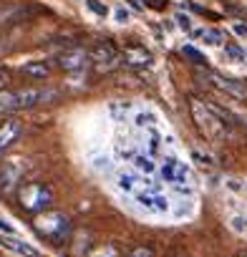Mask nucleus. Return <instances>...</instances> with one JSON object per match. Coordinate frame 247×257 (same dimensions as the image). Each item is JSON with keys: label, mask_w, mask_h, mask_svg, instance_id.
I'll use <instances>...</instances> for the list:
<instances>
[{"label": "nucleus", "mask_w": 247, "mask_h": 257, "mask_svg": "<svg viewBox=\"0 0 247 257\" xmlns=\"http://www.w3.org/2000/svg\"><path fill=\"white\" fill-rule=\"evenodd\" d=\"M154 123V113H137L134 116V126H139V128H144V126H152Z\"/></svg>", "instance_id": "6ab92c4d"}, {"label": "nucleus", "mask_w": 247, "mask_h": 257, "mask_svg": "<svg viewBox=\"0 0 247 257\" xmlns=\"http://www.w3.org/2000/svg\"><path fill=\"white\" fill-rule=\"evenodd\" d=\"M21 132H23V126H21L18 118H8V121L0 123V157H3V154L18 142Z\"/></svg>", "instance_id": "0eeeda50"}, {"label": "nucleus", "mask_w": 247, "mask_h": 257, "mask_svg": "<svg viewBox=\"0 0 247 257\" xmlns=\"http://www.w3.org/2000/svg\"><path fill=\"white\" fill-rule=\"evenodd\" d=\"M232 229L244 232V229H247V219H244V217H234V219H232Z\"/></svg>", "instance_id": "bb28decb"}, {"label": "nucleus", "mask_w": 247, "mask_h": 257, "mask_svg": "<svg viewBox=\"0 0 247 257\" xmlns=\"http://www.w3.org/2000/svg\"><path fill=\"white\" fill-rule=\"evenodd\" d=\"M21 71H23V76H28V78H33V81H43V78L51 76V66H48L46 61H31V63H26Z\"/></svg>", "instance_id": "f8f14e48"}, {"label": "nucleus", "mask_w": 247, "mask_h": 257, "mask_svg": "<svg viewBox=\"0 0 247 257\" xmlns=\"http://www.w3.org/2000/svg\"><path fill=\"white\" fill-rule=\"evenodd\" d=\"M234 33H237V36H247V26L237 23V26H234Z\"/></svg>", "instance_id": "7c9ffc66"}, {"label": "nucleus", "mask_w": 247, "mask_h": 257, "mask_svg": "<svg viewBox=\"0 0 247 257\" xmlns=\"http://www.w3.org/2000/svg\"><path fill=\"white\" fill-rule=\"evenodd\" d=\"M129 257H154V254H152V249H149V247H137Z\"/></svg>", "instance_id": "cd10ccee"}, {"label": "nucleus", "mask_w": 247, "mask_h": 257, "mask_svg": "<svg viewBox=\"0 0 247 257\" xmlns=\"http://www.w3.org/2000/svg\"><path fill=\"white\" fill-rule=\"evenodd\" d=\"M18 199H21V207H23L26 212L38 214V212H43V209L51 207L53 192H51V187H46L43 182H28V184L21 187Z\"/></svg>", "instance_id": "7ed1b4c3"}, {"label": "nucleus", "mask_w": 247, "mask_h": 257, "mask_svg": "<svg viewBox=\"0 0 247 257\" xmlns=\"http://www.w3.org/2000/svg\"><path fill=\"white\" fill-rule=\"evenodd\" d=\"M33 227L43 239H48L53 244H63L71 234V219L63 212H38Z\"/></svg>", "instance_id": "f257e3e1"}, {"label": "nucleus", "mask_w": 247, "mask_h": 257, "mask_svg": "<svg viewBox=\"0 0 247 257\" xmlns=\"http://www.w3.org/2000/svg\"><path fill=\"white\" fill-rule=\"evenodd\" d=\"M137 202H139V207H144L147 212H154V199H152V194H137Z\"/></svg>", "instance_id": "b1692460"}, {"label": "nucleus", "mask_w": 247, "mask_h": 257, "mask_svg": "<svg viewBox=\"0 0 247 257\" xmlns=\"http://www.w3.org/2000/svg\"><path fill=\"white\" fill-rule=\"evenodd\" d=\"M147 149H149V157L157 159L162 154V134L154 132V128H149V137H147Z\"/></svg>", "instance_id": "f3484780"}, {"label": "nucleus", "mask_w": 247, "mask_h": 257, "mask_svg": "<svg viewBox=\"0 0 247 257\" xmlns=\"http://www.w3.org/2000/svg\"><path fill=\"white\" fill-rule=\"evenodd\" d=\"M3 81H6V76H3V73H0V83H3Z\"/></svg>", "instance_id": "2f4dec72"}, {"label": "nucleus", "mask_w": 247, "mask_h": 257, "mask_svg": "<svg viewBox=\"0 0 247 257\" xmlns=\"http://www.w3.org/2000/svg\"><path fill=\"white\" fill-rule=\"evenodd\" d=\"M86 63H88V51H83V48H71L58 56V66L63 71H81Z\"/></svg>", "instance_id": "6e6552de"}, {"label": "nucleus", "mask_w": 247, "mask_h": 257, "mask_svg": "<svg viewBox=\"0 0 247 257\" xmlns=\"http://www.w3.org/2000/svg\"><path fill=\"white\" fill-rule=\"evenodd\" d=\"M11 111H18V106H16V91H0V116H6Z\"/></svg>", "instance_id": "dca6fc26"}, {"label": "nucleus", "mask_w": 247, "mask_h": 257, "mask_svg": "<svg viewBox=\"0 0 247 257\" xmlns=\"http://www.w3.org/2000/svg\"><path fill=\"white\" fill-rule=\"evenodd\" d=\"M192 157H194V159H197L199 164H212V159H209V157H202L199 152H192Z\"/></svg>", "instance_id": "c756f323"}, {"label": "nucleus", "mask_w": 247, "mask_h": 257, "mask_svg": "<svg viewBox=\"0 0 247 257\" xmlns=\"http://www.w3.org/2000/svg\"><path fill=\"white\" fill-rule=\"evenodd\" d=\"M48 98H56L53 91H43V88H23V91H16V106L18 108H33Z\"/></svg>", "instance_id": "423d86ee"}, {"label": "nucleus", "mask_w": 247, "mask_h": 257, "mask_svg": "<svg viewBox=\"0 0 247 257\" xmlns=\"http://www.w3.org/2000/svg\"><path fill=\"white\" fill-rule=\"evenodd\" d=\"M113 18H116V23H129V11L118 6V8L113 11Z\"/></svg>", "instance_id": "a878e982"}, {"label": "nucleus", "mask_w": 247, "mask_h": 257, "mask_svg": "<svg viewBox=\"0 0 247 257\" xmlns=\"http://www.w3.org/2000/svg\"><path fill=\"white\" fill-rule=\"evenodd\" d=\"M0 244H3V247H8V249H13V252H18V254H23V257H41L36 247H31L28 242L18 239L16 234H8V237H0Z\"/></svg>", "instance_id": "9d476101"}, {"label": "nucleus", "mask_w": 247, "mask_h": 257, "mask_svg": "<svg viewBox=\"0 0 247 257\" xmlns=\"http://www.w3.org/2000/svg\"><path fill=\"white\" fill-rule=\"evenodd\" d=\"M116 184H118V189H121V192L132 194V192L137 189V184H144V179H139V177H134V174H129V172H121Z\"/></svg>", "instance_id": "2eb2a0df"}, {"label": "nucleus", "mask_w": 247, "mask_h": 257, "mask_svg": "<svg viewBox=\"0 0 247 257\" xmlns=\"http://www.w3.org/2000/svg\"><path fill=\"white\" fill-rule=\"evenodd\" d=\"M214 83H217V88H222L224 93H229V96H234V98H244V96H247V86L239 83V81H234V78L214 76Z\"/></svg>", "instance_id": "9b49d317"}, {"label": "nucleus", "mask_w": 247, "mask_h": 257, "mask_svg": "<svg viewBox=\"0 0 247 257\" xmlns=\"http://www.w3.org/2000/svg\"><path fill=\"white\" fill-rule=\"evenodd\" d=\"M182 56H187V58H189L192 63H197V66H204V63H207V58H204L194 46H184V48H182Z\"/></svg>", "instance_id": "a211bd4d"}, {"label": "nucleus", "mask_w": 247, "mask_h": 257, "mask_svg": "<svg viewBox=\"0 0 247 257\" xmlns=\"http://www.w3.org/2000/svg\"><path fill=\"white\" fill-rule=\"evenodd\" d=\"M121 58H124V63L127 66H149L152 63V53L147 51V48H142V46H132V48H124V53H121Z\"/></svg>", "instance_id": "1a4fd4ad"}, {"label": "nucleus", "mask_w": 247, "mask_h": 257, "mask_svg": "<svg viewBox=\"0 0 247 257\" xmlns=\"http://www.w3.org/2000/svg\"><path fill=\"white\" fill-rule=\"evenodd\" d=\"M0 232H6V234H16V229H13L6 219H0Z\"/></svg>", "instance_id": "c85d7f7f"}, {"label": "nucleus", "mask_w": 247, "mask_h": 257, "mask_svg": "<svg viewBox=\"0 0 247 257\" xmlns=\"http://www.w3.org/2000/svg\"><path fill=\"white\" fill-rule=\"evenodd\" d=\"M199 36H204V38H207V43H212V46H219V43L224 41V36H222L219 31H202Z\"/></svg>", "instance_id": "412c9836"}, {"label": "nucleus", "mask_w": 247, "mask_h": 257, "mask_svg": "<svg viewBox=\"0 0 247 257\" xmlns=\"http://www.w3.org/2000/svg\"><path fill=\"white\" fill-rule=\"evenodd\" d=\"M21 177V167L18 164H6L3 169H0V192H11L13 184L18 182Z\"/></svg>", "instance_id": "ddd939ff"}, {"label": "nucleus", "mask_w": 247, "mask_h": 257, "mask_svg": "<svg viewBox=\"0 0 247 257\" xmlns=\"http://www.w3.org/2000/svg\"><path fill=\"white\" fill-rule=\"evenodd\" d=\"M244 56H247V53H244Z\"/></svg>", "instance_id": "473e14b6"}, {"label": "nucleus", "mask_w": 247, "mask_h": 257, "mask_svg": "<svg viewBox=\"0 0 247 257\" xmlns=\"http://www.w3.org/2000/svg\"><path fill=\"white\" fill-rule=\"evenodd\" d=\"M86 6H88V11H93V13H96V16H101V18L108 13V8L101 3V0H86Z\"/></svg>", "instance_id": "aec40b11"}, {"label": "nucleus", "mask_w": 247, "mask_h": 257, "mask_svg": "<svg viewBox=\"0 0 247 257\" xmlns=\"http://www.w3.org/2000/svg\"><path fill=\"white\" fill-rule=\"evenodd\" d=\"M174 21H177V26H179L182 31H189V28H192V21H189V16H184V13H177Z\"/></svg>", "instance_id": "393cba45"}, {"label": "nucleus", "mask_w": 247, "mask_h": 257, "mask_svg": "<svg viewBox=\"0 0 247 257\" xmlns=\"http://www.w3.org/2000/svg\"><path fill=\"white\" fill-rule=\"evenodd\" d=\"M189 106H192V116H194L197 126L202 128V134L209 137V139H222V134H224V116L217 113L214 108L204 106L197 98H192Z\"/></svg>", "instance_id": "f03ea898"}, {"label": "nucleus", "mask_w": 247, "mask_h": 257, "mask_svg": "<svg viewBox=\"0 0 247 257\" xmlns=\"http://www.w3.org/2000/svg\"><path fill=\"white\" fill-rule=\"evenodd\" d=\"M132 162H134L137 172H142V174H147V177L157 172V164H154V159H152L149 154H142V152H137V154L132 157Z\"/></svg>", "instance_id": "4468645a"}, {"label": "nucleus", "mask_w": 247, "mask_h": 257, "mask_svg": "<svg viewBox=\"0 0 247 257\" xmlns=\"http://www.w3.org/2000/svg\"><path fill=\"white\" fill-rule=\"evenodd\" d=\"M224 56H229L232 61H244V51H239L237 46H224Z\"/></svg>", "instance_id": "5701e85b"}, {"label": "nucleus", "mask_w": 247, "mask_h": 257, "mask_svg": "<svg viewBox=\"0 0 247 257\" xmlns=\"http://www.w3.org/2000/svg\"><path fill=\"white\" fill-rule=\"evenodd\" d=\"M162 177H164L169 184H174L179 192H189V172H187L184 164L177 162L174 157H167V159H164V164H162Z\"/></svg>", "instance_id": "39448f33"}, {"label": "nucleus", "mask_w": 247, "mask_h": 257, "mask_svg": "<svg viewBox=\"0 0 247 257\" xmlns=\"http://www.w3.org/2000/svg\"><path fill=\"white\" fill-rule=\"evenodd\" d=\"M152 199H154V212H167V209H169V199H167V197L152 194Z\"/></svg>", "instance_id": "4be33fe9"}, {"label": "nucleus", "mask_w": 247, "mask_h": 257, "mask_svg": "<svg viewBox=\"0 0 247 257\" xmlns=\"http://www.w3.org/2000/svg\"><path fill=\"white\" fill-rule=\"evenodd\" d=\"M88 58L93 61V66H96L101 73H106V71H113V68L121 63V56L116 53V48H113L108 41H103V43H96V46H93V51L88 53Z\"/></svg>", "instance_id": "20e7f679"}]
</instances>
